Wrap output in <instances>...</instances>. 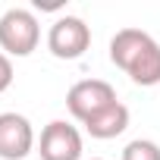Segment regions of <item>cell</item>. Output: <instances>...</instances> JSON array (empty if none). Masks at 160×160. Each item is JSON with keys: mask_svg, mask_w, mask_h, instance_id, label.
I'll return each mask as SVG.
<instances>
[{"mask_svg": "<svg viewBox=\"0 0 160 160\" xmlns=\"http://www.w3.org/2000/svg\"><path fill=\"white\" fill-rule=\"evenodd\" d=\"M110 104H116V91L110 82L104 78H85V82H75L66 94V107L75 119L88 122L91 116H98L101 110H107Z\"/></svg>", "mask_w": 160, "mask_h": 160, "instance_id": "1", "label": "cell"}, {"mask_svg": "<svg viewBox=\"0 0 160 160\" xmlns=\"http://www.w3.org/2000/svg\"><path fill=\"white\" fill-rule=\"evenodd\" d=\"M35 132L32 122L19 113H0V157L3 160H22L32 151Z\"/></svg>", "mask_w": 160, "mask_h": 160, "instance_id": "5", "label": "cell"}, {"mask_svg": "<svg viewBox=\"0 0 160 160\" xmlns=\"http://www.w3.org/2000/svg\"><path fill=\"white\" fill-rule=\"evenodd\" d=\"M85 126H88L91 138H116V135L126 132V126H129V110L116 101V104H110L107 110H101L98 116H91Z\"/></svg>", "mask_w": 160, "mask_h": 160, "instance_id": "7", "label": "cell"}, {"mask_svg": "<svg viewBox=\"0 0 160 160\" xmlns=\"http://www.w3.org/2000/svg\"><path fill=\"white\" fill-rule=\"evenodd\" d=\"M38 44V19L28 10H7L3 19H0V47L7 53L25 57L32 53Z\"/></svg>", "mask_w": 160, "mask_h": 160, "instance_id": "2", "label": "cell"}, {"mask_svg": "<svg viewBox=\"0 0 160 160\" xmlns=\"http://www.w3.org/2000/svg\"><path fill=\"white\" fill-rule=\"evenodd\" d=\"M122 160H160V148L148 138H135V141L126 144Z\"/></svg>", "mask_w": 160, "mask_h": 160, "instance_id": "9", "label": "cell"}, {"mask_svg": "<svg viewBox=\"0 0 160 160\" xmlns=\"http://www.w3.org/2000/svg\"><path fill=\"white\" fill-rule=\"evenodd\" d=\"M91 44V28L78 19V16H63L50 25V35H47V47L53 57L60 60H75L82 57Z\"/></svg>", "mask_w": 160, "mask_h": 160, "instance_id": "3", "label": "cell"}, {"mask_svg": "<svg viewBox=\"0 0 160 160\" xmlns=\"http://www.w3.org/2000/svg\"><path fill=\"white\" fill-rule=\"evenodd\" d=\"M129 75H132V82H138V85H157L160 82V44L157 41L129 66Z\"/></svg>", "mask_w": 160, "mask_h": 160, "instance_id": "8", "label": "cell"}, {"mask_svg": "<svg viewBox=\"0 0 160 160\" xmlns=\"http://www.w3.org/2000/svg\"><path fill=\"white\" fill-rule=\"evenodd\" d=\"M82 157V135L75 126L57 119L41 132V160H78Z\"/></svg>", "mask_w": 160, "mask_h": 160, "instance_id": "4", "label": "cell"}, {"mask_svg": "<svg viewBox=\"0 0 160 160\" xmlns=\"http://www.w3.org/2000/svg\"><path fill=\"white\" fill-rule=\"evenodd\" d=\"M10 82H13V63L7 53H0V91H7Z\"/></svg>", "mask_w": 160, "mask_h": 160, "instance_id": "10", "label": "cell"}, {"mask_svg": "<svg viewBox=\"0 0 160 160\" xmlns=\"http://www.w3.org/2000/svg\"><path fill=\"white\" fill-rule=\"evenodd\" d=\"M151 44H154V38H151L148 32H141V28H119V32L113 35V41H110V60H113L119 69L129 72V66H132Z\"/></svg>", "mask_w": 160, "mask_h": 160, "instance_id": "6", "label": "cell"}]
</instances>
